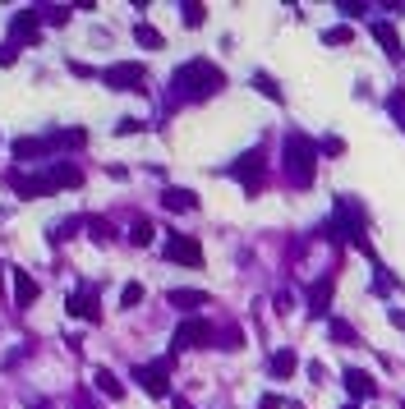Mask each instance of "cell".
<instances>
[{"label": "cell", "instance_id": "obj_28", "mask_svg": "<svg viewBox=\"0 0 405 409\" xmlns=\"http://www.w3.org/2000/svg\"><path fill=\"white\" fill-rule=\"evenodd\" d=\"M88 230H93V239H97V244H106V239H111V226H106V221H88Z\"/></svg>", "mask_w": 405, "mask_h": 409}, {"label": "cell", "instance_id": "obj_17", "mask_svg": "<svg viewBox=\"0 0 405 409\" xmlns=\"http://www.w3.org/2000/svg\"><path fill=\"white\" fill-rule=\"evenodd\" d=\"M134 42L148 46V51H161V46H166V37H161L152 23H134Z\"/></svg>", "mask_w": 405, "mask_h": 409}, {"label": "cell", "instance_id": "obj_11", "mask_svg": "<svg viewBox=\"0 0 405 409\" xmlns=\"http://www.w3.org/2000/svg\"><path fill=\"white\" fill-rule=\"evenodd\" d=\"M161 207H166V212H194V207H198V194H194V189H166V194H161Z\"/></svg>", "mask_w": 405, "mask_h": 409}, {"label": "cell", "instance_id": "obj_29", "mask_svg": "<svg viewBox=\"0 0 405 409\" xmlns=\"http://www.w3.org/2000/svg\"><path fill=\"white\" fill-rule=\"evenodd\" d=\"M373 5H336V14H345V19H359V14H369Z\"/></svg>", "mask_w": 405, "mask_h": 409}, {"label": "cell", "instance_id": "obj_21", "mask_svg": "<svg viewBox=\"0 0 405 409\" xmlns=\"http://www.w3.org/2000/svg\"><path fill=\"white\" fill-rule=\"evenodd\" d=\"M387 110H391V120L401 124V134H405V88H391V97H387Z\"/></svg>", "mask_w": 405, "mask_h": 409}, {"label": "cell", "instance_id": "obj_8", "mask_svg": "<svg viewBox=\"0 0 405 409\" xmlns=\"http://www.w3.org/2000/svg\"><path fill=\"white\" fill-rule=\"evenodd\" d=\"M161 253H166L171 262H185V267H202V248H198V239H194V235H171Z\"/></svg>", "mask_w": 405, "mask_h": 409}, {"label": "cell", "instance_id": "obj_30", "mask_svg": "<svg viewBox=\"0 0 405 409\" xmlns=\"http://www.w3.org/2000/svg\"><path fill=\"white\" fill-rule=\"evenodd\" d=\"M139 129H143V124H139V120H134V115H125V120L115 124V134H139Z\"/></svg>", "mask_w": 405, "mask_h": 409}, {"label": "cell", "instance_id": "obj_31", "mask_svg": "<svg viewBox=\"0 0 405 409\" xmlns=\"http://www.w3.org/2000/svg\"><path fill=\"white\" fill-rule=\"evenodd\" d=\"M309 377L318 382V386H323V382H327V368H323V364H309Z\"/></svg>", "mask_w": 405, "mask_h": 409}, {"label": "cell", "instance_id": "obj_12", "mask_svg": "<svg viewBox=\"0 0 405 409\" xmlns=\"http://www.w3.org/2000/svg\"><path fill=\"white\" fill-rule=\"evenodd\" d=\"M295 368H299V354H295V349H277V354L267 359V373H272L277 382H286Z\"/></svg>", "mask_w": 405, "mask_h": 409}, {"label": "cell", "instance_id": "obj_22", "mask_svg": "<svg viewBox=\"0 0 405 409\" xmlns=\"http://www.w3.org/2000/svg\"><path fill=\"white\" fill-rule=\"evenodd\" d=\"M253 88L263 92L267 102H281V88H277V78H272V74H263V69H258V74H253Z\"/></svg>", "mask_w": 405, "mask_h": 409}, {"label": "cell", "instance_id": "obj_36", "mask_svg": "<svg viewBox=\"0 0 405 409\" xmlns=\"http://www.w3.org/2000/svg\"><path fill=\"white\" fill-rule=\"evenodd\" d=\"M345 409H359V405H345Z\"/></svg>", "mask_w": 405, "mask_h": 409}, {"label": "cell", "instance_id": "obj_2", "mask_svg": "<svg viewBox=\"0 0 405 409\" xmlns=\"http://www.w3.org/2000/svg\"><path fill=\"white\" fill-rule=\"evenodd\" d=\"M281 170H286L290 189H309L313 184V175H318V143L304 129H290L281 138Z\"/></svg>", "mask_w": 405, "mask_h": 409}, {"label": "cell", "instance_id": "obj_3", "mask_svg": "<svg viewBox=\"0 0 405 409\" xmlns=\"http://www.w3.org/2000/svg\"><path fill=\"white\" fill-rule=\"evenodd\" d=\"M226 175H235V180L244 184V194H263V184H267V156H263V148H253V152H244L240 161H231Z\"/></svg>", "mask_w": 405, "mask_h": 409}, {"label": "cell", "instance_id": "obj_16", "mask_svg": "<svg viewBox=\"0 0 405 409\" xmlns=\"http://www.w3.org/2000/svg\"><path fill=\"white\" fill-rule=\"evenodd\" d=\"M14 299H19V308H28V303L37 299V281H32L28 272H19V267H14Z\"/></svg>", "mask_w": 405, "mask_h": 409}, {"label": "cell", "instance_id": "obj_1", "mask_svg": "<svg viewBox=\"0 0 405 409\" xmlns=\"http://www.w3.org/2000/svg\"><path fill=\"white\" fill-rule=\"evenodd\" d=\"M221 88H226V74H221L212 60H202V56L185 60L171 74V97L175 102H207V97H217Z\"/></svg>", "mask_w": 405, "mask_h": 409}, {"label": "cell", "instance_id": "obj_34", "mask_svg": "<svg viewBox=\"0 0 405 409\" xmlns=\"http://www.w3.org/2000/svg\"><path fill=\"white\" fill-rule=\"evenodd\" d=\"M0 65H14V46H0Z\"/></svg>", "mask_w": 405, "mask_h": 409}, {"label": "cell", "instance_id": "obj_35", "mask_svg": "<svg viewBox=\"0 0 405 409\" xmlns=\"http://www.w3.org/2000/svg\"><path fill=\"white\" fill-rule=\"evenodd\" d=\"M0 290H5V272H0Z\"/></svg>", "mask_w": 405, "mask_h": 409}, {"label": "cell", "instance_id": "obj_23", "mask_svg": "<svg viewBox=\"0 0 405 409\" xmlns=\"http://www.w3.org/2000/svg\"><path fill=\"white\" fill-rule=\"evenodd\" d=\"M143 294H148V290H143L139 281H129V285L120 290V308H139V303H143Z\"/></svg>", "mask_w": 405, "mask_h": 409}, {"label": "cell", "instance_id": "obj_19", "mask_svg": "<svg viewBox=\"0 0 405 409\" xmlns=\"http://www.w3.org/2000/svg\"><path fill=\"white\" fill-rule=\"evenodd\" d=\"M327 336H332V340H341V345H359L355 327H350V322H341V318H332V322H327Z\"/></svg>", "mask_w": 405, "mask_h": 409}, {"label": "cell", "instance_id": "obj_33", "mask_svg": "<svg viewBox=\"0 0 405 409\" xmlns=\"http://www.w3.org/2000/svg\"><path fill=\"white\" fill-rule=\"evenodd\" d=\"M391 327H401V331H405V308H391Z\"/></svg>", "mask_w": 405, "mask_h": 409}, {"label": "cell", "instance_id": "obj_13", "mask_svg": "<svg viewBox=\"0 0 405 409\" xmlns=\"http://www.w3.org/2000/svg\"><path fill=\"white\" fill-rule=\"evenodd\" d=\"M166 303H171V308H180V313H194V308H202V303H207V294H202V290H171V294H166Z\"/></svg>", "mask_w": 405, "mask_h": 409}, {"label": "cell", "instance_id": "obj_15", "mask_svg": "<svg viewBox=\"0 0 405 409\" xmlns=\"http://www.w3.org/2000/svg\"><path fill=\"white\" fill-rule=\"evenodd\" d=\"M93 382H97V391H102V395H111V400H120V395H125V382L115 377L111 368H97V373H93Z\"/></svg>", "mask_w": 405, "mask_h": 409}, {"label": "cell", "instance_id": "obj_25", "mask_svg": "<svg viewBox=\"0 0 405 409\" xmlns=\"http://www.w3.org/2000/svg\"><path fill=\"white\" fill-rule=\"evenodd\" d=\"M180 14H185V28H202L207 10H202V5H180Z\"/></svg>", "mask_w": 405, "mask_h": 409}, {"label": "cell", "instance_id": "obj_20", "mask_svg": "<svg viewBox=\"0 0 405 409\" xmlns=\"http://www.w3.org/2000/svg\"><path fill=\"white\" fill-rule=\"evenodd\" d=\"M350 37H355V32L345 28V23H332V28H323V46H350Z\"/></svg>", "mask_w": 405, "mask_h": 409}, {"label": "cell", "instance_id": "obj_10", "mask_svg": "<svg viewBox=\"0 0 405 409\" xmlns=\"http://www.w3.org/2000/svg\"><path fill=\"white\" fill-rule=\"evenodd\" d=\"M373 37H378V42H382V51H387L391 60H401V56H405L401 37H396V28H391L387 19H373Z\"/></svg>", "mask_w": 405, "mask_h": 409}, {"label": "cell", "instance_id": "obj_5", "mask_svg": "<svg viewBox=\"0 0 405 409\" xmlns=\"http://www.w3.org/2000/svg\"><path fill=\"white\" fill-rule=\"evenodd\" d=\"M212 340H217V327H212L207 318H185L180 327H175V340H171V345H175V349H207Z\"/></svg>", "mask_w": 405, "mask_h": 409}, {"label": "cell", "instance_id": "obj_27", "mask_svg": "<svg viewBox=\"0 0 405 409\" xmlns=\"http://www.w3.org/2000/svg\"><path fill=\"white\" fill-rule=\"evenodd\" d=\"M391 285H396V281H391V272H387V267H373V290H378V294H387Z\"/></svg>", "mask_w": 405, "mask_h": 409}, {"label": "cell", "instance_id": "obj_9", "mask_svg": "<svg viewBox=\"0 0 405 409\" xmlns=\"http://www.w3.org/2000/svg\"><path fill=\"white\" fill-rule=\"evenodd\" d=\"M341 386H345V395H350V400H373V395H378L373 373H364V368H345V373H341Z\"/></svg>", "mask_w": 405, "mask_h": 409}, {"label": "cell", "instance_id": "obj_18", "mask_svg": "<svg viewBox=\"0 0 405 409\" xmlns=\"http://www.w3.org/2000/svg\"><path fill=\"white\" fill-rule=\"evenodd\" d=\"M10 32H14V42H37V19L32 14H19L14 23H10ZM10 42V46H14Z\"/></svg>", "mask_w": 405, "mask_h": 409}, {"label": "cell", "instance_id": "obj_32", "mask_svg": "<svg viewBox=\"0 0 405 409\" xmlns=\"http://www.w3.org/2000/svg\"><path fill=\"white\" fill-rule=\"evenodd\" d=\"M281 405H286L281 395H263V400H258V409H281Z\"/></svg>", "mask_w": 405, "mask_h": 409}, {"label": "cell", "instance_id": "obj_4", "mask_svg": "<svg viewBox=\"0 0 405 409\" xmlns=\"http://www.w3.org/2000/svg\"><path fill=\"white\" fill-rule=\"evenodd\" d=\"M97 78H102L106 88H115V92H139L143 83H148V69H143L139 60H115V65H106Z\"/></svg>", "mask_w": 405, "mask_h": 409}, {"label": "cell", "instance_id": "obj_7", "mask_svg": "<svg viewBox=\"0 0 405 409\" xmlns=\"http://www.w3.org/2000/svg\"><path fill=\"white\" fill-rule=\"evenodd\" d=\"M336 272H341V267H327V272H323V276L309 285V313H313V318H327L332 290H336Z\"/></svg>", "mask_w": 405, "mask_h": 409}, {"label": "cell", "instance_id": "obj_6", "mask_svg": "<svg viewBox=\"0 0 405 409\" xmlns=\"http://www.w3.org/2000/svg\"><path fill=\"white\" fill-rule=\"evenodd\" d=\"M171 364H175V359L166 354V359H157V364L134 368V382H139L148 395H157V400H161V395H171Z\"/></svg>", "mask_w": 405, "mask_h": 409}, {"label": "cell", "instance_id": "obj_26", "mask_svg": "<svg viewBox=\"0 0 405 409\" xmlns=\"http://www.w3.org/2000/svg\"><path fill=\"white\" fill-rule=\"evenodd\" d=\"M341 152H345V138H336V134H327L318 143V156H341Z\"/></svg>", "mask_w": 405, "mask_h": 409}, {"label": "cell", "instance_id": "obj_14", "mask_svg": "<svg viewBox=\"0 0 405 409\" xmlns=\"http://www.w3.org/2000/svg\"><path fill=\"white\" fill-rule=\"evenodd\" d=\"M69 313H74V318H83V322H97V318H102V313H97L93 290H78L74 299H69Z\"/></svg>", "mask_w": 405, "mask_h": 409}, {"label": "cell", "instance_id": "obj_24", "mask_svg": "<svg viewBox=\"0 0 405 409\" xmlns=\"http://www.w3.org/2000/svg\"><path fill=\"white\" fill-rule=\"evenodd\" d=\"M129 239L139 244V248H148V244H152V221H134V230H129Z\"/></svg>", "mask_w": 405, "mask_h": 409}]
</instances>
